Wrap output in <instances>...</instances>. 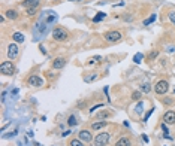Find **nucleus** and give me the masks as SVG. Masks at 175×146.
Segmentation results:
<instances>
[{"label": "nucleus", "mask_w": 175, "mask_h": 146, "mask_svg": "<svg viewBox=\"0 0 175 146\" xmlns=\"http://www.w3.org/2000/svg\"><path fill=\"white\" fill-rule=\"evenodd\" d=\"M142 110H144V102H139L138 106H136V112H138V113H141Z\"/></svg>", "instance_id": "nucleus-25"}, {"label": "nucleus", "mask_w": 175, "mask_h": 146, "mask_svg": "<svg viewBox=\"0 0 175 146\" xmlns=\"http://www.w3.org/2000/svg\"><path fill=\"white\" fill-rule=\"evenodd\" d=\"M69 2H81V0H69Z\"/></svg>", "instance_id": "nucleus-32"}, {"label": "nucleus", "mask_w": 175, "mask_h": 146, "mask_svg": "<svg viewBox=\"0 0 175 146\" xmlns=\"http://www.w3.org/2000/svg\"><path fill=\"white\" fill-rule=\"evenodd\" d=\"M130 145H132V142H130V139H129V137H121L115 143V146H130Z\"/></svg>", "instance_id": "nucleus-12"}, {"label": "nucleus", "mask_w": 175, "mask_h": 146, "mask_svg": "<svg viewBox=\"0 0 175 146\" xmlns=\"http://www.w3.org/2000/svg\"><path fill=\"white\" fill-rule=\"evenodd\" d=\"M5 14H6V17H8L9 19H17V18H18V12H17V11H14V9L6 11Z\"/></svg>", "instance_id": "nucleus-15"}, {"label": "nucleus", "mask_w": 175, "mask_h": 146, "mask_svg": "<svg viewBox=\"0 0 175 146\" xmlns=\"http://www.w3.org/2000/svg\"><path fill=\"white\" fill-rule=\"evenodd\" d=\"M169 19H171V23L175 25V11H171L169 12Z\"/></svg>", "instance_id": "nucleus-28"}, {"label": "nucleus", "mask_w": 175, "mask_h": 146, "mask_svg": "<svg viewBox=\"0 0 175 146\" xmlns=\"http://www.w3.org/2000/svg\"><path fill=\"white\" fill-rule=\"evenodd\" d=\"M156 55H157V51H154V52H151V54H150V58H153V57H156Z\"/></svg>", "instance_id": "nucleus-31"}, {"label": "nucleus", "mask_w": 175, "mask_h": 146, "mask_svg": "<svg viewBox=\"0 0 175 146\" xmlns=\"http://www.w3.org/2000/svg\"><path fill=\"white\" fill-rule=\"evenodd\" d=\"M19 54V48H18V45L17 43H11L8 46V57L9 60H15Z\"/></svg>", "instance_id": "nucleus-6"}, {"label": "nucleus", "mask_w": 175, "mask_h": 146, "mask_svg": "<svg viewBox=\"0 0 175 146\" xmlns=\"http://www.w3.org/2000/svg\"><path fill=\"white\" fill-rule=\"evenodd\" d=\"M39 3H41V0H23L21 5L24 6L25 9H29V8H37Z\"/></svg>", "instance_id": "nucleus-10"}, {"label": "nucleus", "mask_w": 175, "mask_h": 146, "mask_svg": "<svg viewBox=\"0 0 175 146\" xmlns=\"http://www.w3.org/2000/svg\"><path fill=\"white\" fill-rule=\"evenodd\" d=\"M69 145L70 146H84L82 145V140H79V139H73V140H70Z\"/></svg>", "instance_id": "nucleus-20"}, {"label": "nucleus", "mask_w": 175, "mask_h": 146, "mask_svg": "<svg viewBox=\"0 0 175 146\" xmlns=\"http://www.w3.org/2000/svg\"><path fill=\"white\" fill-rule=\"evenodd\" d=\"M162 128H163V131L166 133V134H168V133H169V131H168V127H166V124H162ZM165 134V136H166Z\"/></svg>", "instance_id": "nucleus-29"}, {"label": "nucleus", "mask_w": 175, "mask_h": 146, "mask_svg": "<svg viewBox=\"0 0 175 146\" xmlns=\"http://www.w3.org/2000/svg\"><path fill=\"white\" fill-rule=\"evenodd\" d=\"M78 137H79V140H82V142H92L93 140V136L88 130H81L78 133Z\"/></svg>", "instance_id": "nucleus-8"}, {"label": "nucleus", "mask_w": 175, "mask_h": 146, "mask_svg": "<svg viewBox=\"0 0 175 146\" xmlns=\"http://www.w3.org/2000/svg\"><path fill=\"white\" fill-rule=\"evenodd\" d=\"M0 73H2V75H6V76L14 75V73H15L14 64H12L11 61H5V63H2V64H0Z\"/></svg>", "instance_id": "nucleus-2"}, {"label": "nucleus", "mask_w": 175, "mask_h": 146, "mask_svg": "<svg viewBox=\"0 0 175 146\" xmlns=\"http://www.w3.org/2000/svg\"><path fill=\"white\" fill-rule=\"evenodd\" d=\"M141 96H142V92H141V91H135L133 94H132V98H133V100H139Z\"/></svg>", "instance_id": "nucleus-24"}, {"label": "nucleus", "mask_w": 175, "mask_h": 146, "mask_svg": "<svg viewBox=\"0 0 175 146\" xmlns=\"http://www.w3.org/2000/svg\"><path fill=\"white\" fill-rule=\"evenodd\" d=\"M163 121H165V124H169V125L175 124V112L174 110H168L163 115Z\"/></svg>", "instance_id": "nucleus-9"}, {"label": "nucleus", "mask_w": 175, "mask_h": 146, "mask_svg": "<svg viewBox=\"0 0 175 146\" xmlns=\"http://www.w3.org/2000/svg\"><path fill=\"white\" fill-rule=\"evenodd\" d=\"M64 64H66V58L57 57V58H54V61H53V67L54 69H61V67H64Z\"/></svg>", "instance_id": "nucleus-11"}, {"label": "nucleus", "mask_w": 175, "mask_h": 146, "mask_svg": "<svg viewBox=\"0 0 175 146\" xmlns=\"http://www.w3.org/2000/svg\"><path fill=\"white\" fill-rule=\"evenodd\" d=\"M35 14H36V8H29L27 9V15L29 17H33Z\"/></svg>", "instance_id": "nucleus-27"}, {"label": "nucleus", "mask_w": 175, "mask_h": 146, "mask_svg": "<svg viewBox=\"0 0 175 146\" xmlns=\"http://www.w3.org/2000/svg\"><path fill=\"white\" fill-rule=\"evenodd\" d=\"M103 127H106V121H97L92 124V130H100Z\"/></svg>", "instance_id": "nucleus-13"}, {"label": "nucleus", "mask_w": 175, "mask_h": 146, "mask_svg": "<svg viewBox=\"0 0 175 146\" xmlns=\"http://www.w3.org/2000/svg\"><path fill=\"white\" fill-rule=\"evenodd\" d=\"M109 142V133H99L94 137V146H105Z\"/></svg>", "instance_id": "nucleus-4"}, {"label": "nucleus", "mask_w": 175, "mask_h": 146, "mask_svg": "<svg viewBox=\"0 0 175 146\" xmlns=\"http://www.w3.org/2000/svg\"><path fill=\"white\" fill-rule=\"evenodd\" d=\"M27 84L30 85V87H42L43 85V81L39 76H36V75H31L29 79H27Z\"/></svg>", "instance_id": "nucleus-7"}, {"label": "nucleus", "mask_w": 175, "mask_h": 146, "mask_svg": "<svg viewBox=\"0 0 175 146\" xmlns=\"http://www.w3.org/2000/svg\"><path fill=\"white\" fill-rule=\"evenodd\" d=\"M69 37V31L66 29H63V27H55L53 30V39L54 40H58V42H63V40H66V39Z\"/></svg>", "instance_id": "nucleus-1"}, {"label": "nucleus", "mask_w": 175, "mask_h": 146, "mask_svg": "<svg viewBox=\"0 0 175 146\" xmlns=\"http://www.w3.org/2000/svg\"><path fill=\"white\" fill-rule=\"evenodd\" d=\"M141 60H142V54H141V52H138V54L133 57V61L135 63H141Z\"/></svg>", "instance_id": "nucleus-26"}, {"label": "nucleus", "mask_w": 175, "mask_h": 146, "mask_svg": "<svg viewBox=\"0 0 175 146\" xmlns=\"http://www.w3.org/2000/svg\"><path fill=\"white\" fill-rule=\"evenodd\" d=\"M96 79H97V75H94V73H93V75L84 76V81H85V82H93V81H96Z\"/></svg>", "instance_id": "nucleus-19"}, {"label": "nucleus", "mask_w": 175, "mask_h": 146, "mask_svg": "<svg viewBox=\"0 0 175 146\" xmlns=\"http://www.w3.org/2000/svg\"><path fill=\"white\" fill-rule=\"evenodd\" d=\"M76 122H78V121H76V118H75V116H69L67 124L70 125V127H72V125H76Z\"/></svg>", "instance_id": "nucleus-23"}, {"label": "nucleus", "mask_w": 175, "mask_h": 146, "mask_svg": "<svg viewBox=\"0 0 175 146\" xmlns=\"http://www.w3.org/2000/svg\"><path fill=\"white\" fill-rule=\"evenodd\" d=\"M121 37H123V35H121L120 31H115V30L105 33V40H106V42H109V43H115V42H118Z\"/></svg>", "instance_id": "nucleus-3"}, {"label": "nucleus", "mask_w": 175, "mask_h": 146, "mask_svg": "<svg viewBox=\"0 0 175 146\" xmlns=\"http://www.w3.org/2000/svg\"><path fill=\"white\" fill-rule=\"evenodd\" d=\"M154 21H156V15L153 14L150 18H147L145 21H144V25H148V24H151V23H154Z\"/></svg>", "instance_id": "nucleus-22"}, {"label": "nucleus", "mask_w": 175, "mask_h": 146, "mask_svg": "<svg viewBox=\"0 0 175 146\" xmlns=\"http://www.w3.org/2000/svg\"><path fill=\"white\" fill-rule=\"evenodd\" d=\"M12 39H14V40L17 42V43H21V42H24V35H23V33H14V35H12Z\"/></svg>", "instance_id": "nucleus-14"}, {"label": "nucleus", "mask_w": 175, "mask_h": 146, "mask_svg": "<svg viewBox=\"0 0 175 146\" xmlns=\"http://www.w3.org/2000/svg\"><path fill=\"white\" fill-rule=\"evenodd\" d=\"M151 113H153V109H151V110H150V112H148V113L145 115V118H144V121H147V119L150 118V115H151Z\"/></svg>", "instance_id": "nucleus-30"}, {"label": "nucleus", "mask_w": 175, "mask_h": 146, "mask_svg": "<svg viewBox=\"0 0 175 146\" xmlns=\"http://www.w3.org/2000/svg\"><path fill=\"white\" fill-rule=\"evenodd\" d=\"M168 90H169V84H168V81H159L154 85V91L157 92V94H166Z\"/></svg>", "instance_id": "nucleus-5"}, {"label": "nucleus", "mask_w": 175, "mask_h": 146, "mask_svg": "<svg viewBox=\"0 0 175 146\" xmlns=\"http://www.w3.org/2000/svg\"><path fill=\"white\" fill-rule=\"evenodd\" d=\"M100 60H102V57H100V55H96V57H92V58L88 60V64H94V63H99Z\"/></svg>", "instance_id": "nucleus-21"}, {"label": "nucleus", "mask_w": 175, "mask_h": 146, "mask_svg": "<svg viewBox=\"0 0 175 146\" xmlns=\"http://www.w3.org/2000/svg\"><path fill=\"white\" fill-rule=\"evenodd\" d=\"M112 113H111V112H108V110H102V112H99V113H97V119H106V118H109V116H111Z\"/></svg>", "instance_id": "nucleus-16"}, {"label": "nucleus", "mask_w": 175, "mask_h": 146, "mask_svg": "<svg viewBox=\"0 0 175 146\" xmlns=\"http://www.w3.org/2000/svg\"><path fill=\"white\" fill-rule=\"evenodd\" d=\"M105 17H106V14H103V12H99V14H97V15L93 18V21H94V23H99V21H102V19L105 18Z\"/></svg>", "instance_id": "nucleus-18"}, {"label": "nucleus", "mask_w": 175, "mask_h": 146, "mask_svg": "<svg viewBox=\"0 0 175 146\" xmlns=\"http://www.w3.org/2000/svg\"><path fill=\"white\" fill-rule=\"evenodd\" d=\"M151 91V85L150 84H142L141 85V92H144V94H147V92Z\"/></svg>", "instance_id": "nucleus-17"}]
</instances>
